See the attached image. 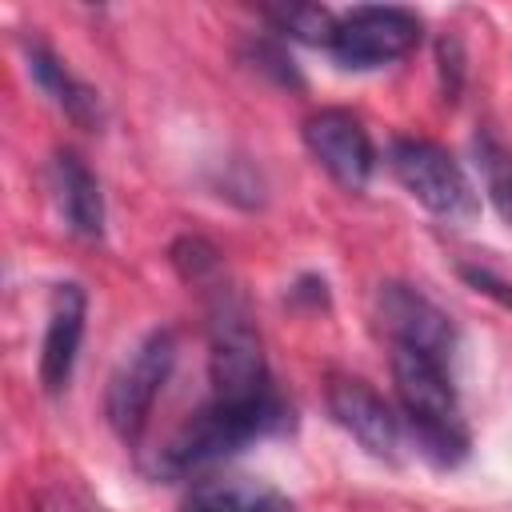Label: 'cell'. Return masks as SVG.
<instances>
[{
  "label": "cell",
  "instance_id": "11",
  "mask_svg": "<svg viewBox=\"0 0 512 512\" xmlns=\"http://www.w3.org/2000/svg\"><path fill=\"white\" fill-rule=\"evenodd\" d=\"M52 188H56V204H60V216L68 220V228L84 240H100L104 236V196H100L92 168L76 152L64 148L52 156Z\"/></svg>",
  "mask_w": 512,
  "mask_h": 512
},
{
  "label": "cell",
  "instance_id": "3",
  "mask_svg": "<svg viewBox=\"0 0 512 512\" xmlns=\"http://www.w3.org/2000/svg\"><path fill=\"white\" fill-rule=\"evenodd\" d=\"M208 348H212L208 352L212 400L252 404L276 392L248 308L228 284H220V276L208 288Z\"/></svg>",
  "mask_w": 512,
  "mask_h": 512
},
{
  "label": "cell",
  "instance_id": "2",
  "mask_svg": "<svg viewBox=\"0 0 512 512\" xmlns=\"http://www.w3.org/2000/svg\"><path fill=\"white\" fill-rule=\"evenodd\" d=\"M288 404L272 392L264 400L252 404H228V400H208L200 412H192L184 420V428L160 448L156 468L164 476H184L192 468H204L212 460L232 456L236 448H244L248 440L272 436L288 428Z\"/></svg>",
  "mask_w": 512,
  "mask_h": 512
},
{
  "label": "cell",
  "instance_id": "8",
  "mask_svg": "<svg viewBox=\"0 0 512 512\" xmlns=\"http://www.w3.org/2000/svg\"><path fill=\"white\" fill-rule=\"evenodd\" d=\"M304 144L308 152L316 156V164L336 180L344 184L348 192H360L368 180H372V168H376V152H372V140L364 132V124L344 112V108H324L316 116H308L304 124Z\"/></svg>",
  "mask_w": 512,
  "mask_h": 512
},
{
  "label": "cell",
  "instance_id": "13",
  "mask_svg": "<svg viewBox=\"0 0 512 512\" xmlns=\"http://www.w3.org/2000/svg\"><path fill=\"white\" fill-rule=\"evenodd\" d=\"M28 72H32V80L48 92V100L72 124H80V128H96L100 124V100H96V92L88 84H80L44 44H28Z\"/></svg>",
  "mask_w": 512,
  "mask_h": 512
},
{
  "label": "cell",
  "instance_id": "12",
  "mask_svg": "<svg viewBox=\"0 0 512 512\" xmlns=\"http://www.w3.org/2000/svg\"><path fill=\"white\" fill-rule=\"evenodd\" d=\"M184 512H292V500L252 476H208L188 488Z\"/></svg>",
  "mask_w": 512,
  "mask_h": 512
},
{
  "label": "cell",
  "instance_id": "6",
  "mask_svg": "<svg viewBox=\"0 0 512 512\" xmlns=\"http://www.w3.org/2000/svg\"><path fill=\"white\" fill-rule=\"evenodd\" d=\"M420 44V20L396 4H360L336 16L332 56L344 68H384Z\"/></svg>",
  "mask_w": 512,
  "mask_h": 512
},
{
  "label": "cell",
  "instance_id": "16",
  "mask_svg": "<svg viewBox=\"0 0 512 512\" xmlns=\"http://www.w3.org/2000/svg\"><path fill=\"white\" fill-rule=\"evenodd\" d=\"M172 264H176L180 276L192 280V284H212V280L220 276V256H216V248H212L208 240H200V236H184V240H176V248H172Z\"/></svg>",
  "mask_w": 512,
  "mask_h": 512
},
{
  "label": "cell",
  "instance_id": "5",
  "mask_svg": "<svg viewBox=\"0 0 512 512\" xmlns=\"http://www.w3.org/2000/svg\"><path fill=\"white\" fill-rule=\"evenodd\" d=\"M172 364H176V336L168 328H156L116 368V376L108 380V396H104V412H108V424L116 428V436L136 440L144 432L148 412H152Z\"/></svg>",
  "mask_w": 512,
  "mask_h": 512
},
{
  "label": "cell",
  "instance_id": "9",
  "mask_svg": "<svg viewBox=\"0 0 512 512\" xmlns=\"http://www.w3.org/2000/svg\"><path fill=\"white\" fill-rule=\"evenodd\" d=\"M328 408H332V420L352 436L360 440V448H368L372 456L380 460H392L396 448H400V436H404V424L400 416L384 404V396H376L364 380H332L328 388Z\"/></svg>",
  "mask_w": 512,
  "mask_h": 512
},
{
  "label": "cell",
  "instance_id": "4",
  "mask_svg": "<svg viewBox=\"0 0 512 512\" xmlns=\"http://www.w3.org/2000/svg\"><path fill=\"white\" fill-rule=\"evenodd\" d=\"M388 164L396 172V180L436 216L444 220H472L476 216V192L464 176V168L456 164V156L432 140H396L388 152Z\"/></svg>",
  "mask_w": 512,
  "mask_h": 512
},
{
  "label": "cell",
  "instance_id": "14",
  "mask_svg": "<svg viewBox=\"0 0 512 512\" xmlns=\"http://www.w3.org/2000/svg\"><path fill=\"white\" fill-rule=\"evenodd\" d=\"M472 152H476V168H480V180H484L492 208L512 228V152H508V144L492 128H480L472 136Z\"/></svg>",
  "mask_w": 512,
  "mask_h": 512
},
{
  "label": "cell",
  "instance_id": "17",
  "mask_svg": "<svg viewBox=\"0 0 512 512\" xmlns=\"http://www.w3.org/2000/svg\"><path fill=\"white\" fill-rule=\"evenodd\" d=\"M460 276H464L476 292H488V296H496L500 304H508V308H512V284H508V280L492 276L488 268H472V264H464V268H460Z\"/></svg>",
  "mask_w": 512,
  "mask_h": 512
},
{
  "label": "cell",
  "instance_id": "7",
  "mask_svg": "<svg viewBox=\"0 0 512 512\" xmlns=\"http://www.w3.org/2000/svg\"><path fill=\"white\" fill-rule=\"evenodd\" d=\"M376 320L388 332L392 348H412V352H424L440 364H448L456 352V324L448 320L444 308H436L412 284H396V280L380 284Z\"/></svg>",
  "mask_w": 512,
  "mask_h": 512
},
{
  "label": "cell",
  "instance_id": "10",
  "mask_svg": "<svg viewBox=\"0 0 512 512\" xmlns=\"http://www.w3.org/2000/svg\"><path fill=\"white\" fill-rule=\"evenodd\" d=\"M84 312L88 296L80 284H56L52 308H48V328H44V348H40V384L56 396L68 388L80 336H84Z\"/></svg>",
  "mask_w": 512,
  "mask_h": 512
},
{
  "label": "cell",
  "instance_id": "15",
  "mask_svg": "<svg viewBox=\"0 0 512 512\" xmlns=\"http://www.w3.org/2000/svg\"><path fill=\"white\" fill-rule=\"evenodd\" d=\"M264 16L272 20L276 32L304 40V44H332V32H336V16L324 4H308V0L272 4V8H264Z\"/></svg>",
  "mask_w": 512,
  "mask_h": 512
},
{
  "label": "cell",
  "instance_id": "1",
  "mask_svg": "<svg viewBox=\"0 0 512 512\" xmlns=\"http://www.w3.org/2000/svg\"><path fill=\"white\" fill-rule=\"evenodd\" d=\"M392 380L416 452L436 468L460 464L468 456V428L460 420L448 364L412 348H392Z\"/></svg>",
  "mask_w": 512,
  "mask_h": 512
}]
</instances>
